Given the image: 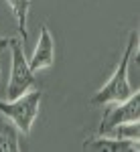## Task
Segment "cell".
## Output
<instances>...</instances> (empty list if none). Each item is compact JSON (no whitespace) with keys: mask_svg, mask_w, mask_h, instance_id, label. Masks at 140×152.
<instances>
[{"mask_svg":"<svg viewBox=\"0 0 140 152\" xmlns=\"http://www.w3.org/2000/svg\"><path fill=\"white\" fill-rule=\"evenodd\" d=\"M138 53V31H130L128 35V43L124 47V55L120 59L118 67L114 69L110 81L106 83L102 89H97L93 97L89 99L92 105H108L114 104V102H122V99H128L132 94H136L138 89H134L128 81V65L130 61L134 59V55Z\"/></svg>","mask_w":140,"mask_h":152,"instance_id":"6da1fadb","label":"cell"},{"mask_svg":"<svg viewBox=\"0 0 140 152\" xmlns=\"http://www.w3.org/2000/svg\"><path fill=\"white\" fill-rule=\"evenodd\" d=\"M41 99H43V91L29 89L26 94L18 95L16 99H6V102L0 99V114L12 120V124L18 128V132H23L26 136V134H31L33 124L39 116Z\"/></svg>","mask_w":140,"mask_h":152,"instance_id":"7a4b0ae2","label":"cell"},{"mask_svg":"<svg viewBox=\"0 0 140 152\" xmlns=\"http://www.w3.org/2000/svg\"><path fill=\"white\" fill-rule=\"evenodd\" d=\"M10 49V79L6 85V99H16L18 95L26 94L29 89L35 87V71L29 67V59L24 57V43L21 39H8Z\"/></svg>","mask_w":140,"mask_h":152,"instance_id":"3957f363","label":"cell"},{"mask_svg":"<svg viewBox=\"0 0 140 152\" xmlns=\"http://www.w3.org/2000/svg\"><path fill=\"white\" fill-rule=\"evenodd\" d=\"M140 120V94H132L128 99L114 102L110 107H106L104 118L100 122L97 134L106 136L112 128H116L120 124H128V122H138Z\"/></svg>","mask_w":140,"mask_h":152,"instance_id":"277c9868","label":"cell"},{"mask_svg":"<svg viewBox=\"0 0 140 152\" xmlns=\"http://www.w3.org/2000/svg\"><path fill=\"white\" fill-rule=\"evenodd\" d=\"M53 63H55V41H53V35H51L49 26L43 24L39 41H37V47L33 51V57L29 59V67L33 71H39V69L51 67Z\"/></svg>","mask_w":140,"mask_h":152,"instance_id":"5b68a950","label":"cell"},{"mask_svg":"<svg viewBox=\"0 0 140 152\" xmlns=\"http://www.w3.org/2000/svg\"><path fill=\"white\" fill-rule=\"evenodd\" d=\"M83 150H95V152H138L140 144L134 140H120L112 136H95L83 142Z\"/></svg>","mask_w":140,"mask_h":152,"instance_id":"8992f818","label":"cell"},{"mask_svg":"<svg viewBox=\"0 0 140 152\" xmlns=\"http://www.w3.org/2000/svg\"><path fill=\"white\" fill-rule=\"evenodd\" d=\"M21 150V132L8 122V118L0 114V152H18Z\"/></svg>","mask_w":140,"mask_h":152,"instance_id":"52a82bcc","label":"cell"},{"mask_svg":"<svg viewBox=\"0 0 140 152\" xmlns=\"http://www.w3.org/2000/svg\"><path fill=\"white\" fill-rule=\"evenodd\" d=\"M12 8V14L16 18L18 33L23 37V43L26 41V20H29V8H31V0H6Z\"/></svg>","mask_w":140,"mask_h":152,"instance_id":"ba28073f","label":"cell"},{"mask_svg":"<svg viewBox=\"0 0 140 152\" xmlns=\"http://www.w3.org/2000/svg\"><path fill=\"white\" fill-rule=\"evenodd\" d=\"M106 136L120 138V140H134V142H138V138H140V126H138V122L120 124V126H116V128H112Z\"/></svg>","mask_w":140,"mask_h":152,"instance_id":"9c48e42d","label":"cell"},{"mask_svg":"<svg viewBox=\"0 0 140 152\" xmlns=\"http://www.w3.org/2000/svg\"><path fill=\"white\" fill-rule=\"evenodd\" d=\"M8 49V39H2L0 37V51H6Z\"/></svg>","mask_w":140,"mask_h":152,"instance_id":"30bf717a","label":"cell"}]
</instances>
